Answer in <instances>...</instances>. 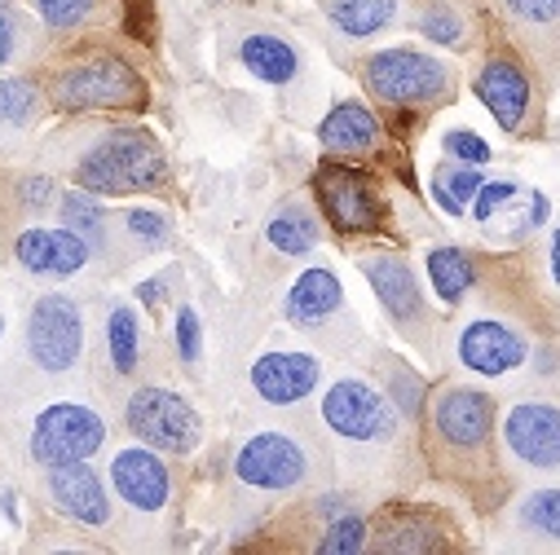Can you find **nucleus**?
<instances>
[{
    "label": "nucleus",
    "mask_w": 560,
    "mask_h": 555,
    "mask_svg": "<svg viewBox=\"0 0 560 555\" xmlns=\"http://www.w3.org/2000/svg\"><path fill=\"white\" fill-rule=\"evenodd\" d=\"M27 353L40 370L62 375L84 353V314L71 296H40L27 318Z\"/></svg>",
    "instance_id": "nucleus-11"
},
{
    "label": "nucleus",
    "mask_w": 560,
    "mask_h": 555,
    "mask_svg": "<svg viewBox=\"0 0 560 555\" xmlns=\"http://www.w3.org/2000/svg\"><path fill=\"white\" fill-rule=\"evenodd\" d=\"M547 256H551V278H556V287H560V225L551 229V251Z\"/></svg>",
    "instance_id": "nucleus-41"
},
{
    "label": "nucleus",
    "mask_w": 560,
    "mask_h": 555,
    "mask_svg": "<svg viewBox=\"0 0 560 555\" xmlns=\"http://www.w3.org/2000/svg\"><path fill=\"white\" fill-rule=\"evenodd\" d=\"M494 428L499 405L477 383H446L433 392L429 405V437L438 459L464 463L468 472H490L494 463Z\"/></svg>",
    "instance_id": "nucleus-1"
},
{
    "label": "nucleus",
    "mask_w": 560,
    "mask_h": 555,
    "mask_svg": "<svg viewBox=\"0 0 560 555\" xmlns=\"http://www.w3.org/2000/svg\"><path fill=\"white\" fill-rule=\"evenodd\" d=\"M124 420L132 437H142L151 450L164 454H190L203 437V420L195 414V405L173 388H137L128 397Z\"/></svg>",
    "instance_id": "nucleus-6"
},
{
    "label": "nucleus",
    "mask_w": 560,
    "mask_h": 555,
    "mask_svg": "<svg viewBox=\"0 0 560 555\" xmlns=\"http://www.w3.org/2000/svg\"><path fill=\"white\" fill-rule=\"evenodd\" d=\"M516 529L542 546H560V485L529 489L516 503Z\"/></svg>",
    "instance_id": "nucleus-24"
},
{
    "label": "nucleus",
    "mask_w": 560,
    "mask_h": 555,
    "mask_svg": "<svg viewBox=\"0 0 560 555\" xmlns=\"http://www.w3.org/2000/svg\"><path fill=\"white\" fill-rule=\"evenodd\" d=\"M106 353L115 362L119 375H132L137 362H142V322H137L132 309H110V322H106Z\"/></svg>",
    "instance_id": "nucleus-27"
},
{
    "label": "nucleus",
    "mask_w": 560,
    "mask_h": 555,
    "mask_svg": "<svg viewBox=\"0 0 560 555\" xmlns=\"http://www.w3.org/2000/svg\"><path fill=\"white\" fill-rule=\"evenodd\" d=\"M455 353H459V362H464L472 375L499 379V375H512L516 366L529 362V340H525V331H516V327L503 322V318H472V322L459 331Z\"/></svg>",
    "instance_id": "nucleus-13"
},
{
    "label": "nucleus",
    "mask_w": 560,
    "mask_h": 555,
    "mask_svg": "<svg viewBox=\"0 0 560 555\" xmlns=\"http://www.w3.org/2000/svg\"><path fill=\"white\" fill-rule=\"evenodd\" d=\"M508 199H516V186H512V181H486V186L477 190V199H472V203H477V221H490Z\"/></svg>",
    "instance_id": "nucleus-38"
},
{
    "label": "nucleus",
    "mask_w": 560,
    "mask_h": 555,
    "mask_svg": "<svg viewBox=\"0 0 560 555\" xmlns=\"http://www.w3.org/2000/svg\"><path fill=\"white\" fill-rule=\"evenodd\" d=\"M58 110H142L147 80L119 54H80L49 71L45 84Z\"/></svg>",
    "instance_id": "nucleus-3"
},
{
    "label": "nucleus",
    "mask_w": 560,
    "mask_h": 555,
    "mask_svg": "<svg viewBox=\"0 0 560 555\" xmlns=\"http://www.w3.org/2000/svg\"><path fill=\"white\" fill-rule=\"evenodd\" d=\"M503 14L529 36V32H542V36H560V0H499Z\"/></svg>",
    "instance_id": "nucleus-33"
},
{
    "label": "nucleus",
    "mask_w": 560,
    "mask_h": 555,
    "mask_svg": "<svg viewBox=\"0 0 560 555\" xmlns=\"http://www.w3.org/2000/svg\"><path fill=\"white\" fill-rule=\"evenodd\" d=\"M477 97L486 102V110L494 115V123L512 137H521L534 119V80L529 71L512 58V54H490L472 80Z\"/></svg>",
    "instance_id": "nucleus-12"
},
{
    "label": "nucleus",
    "mask_w": 560,
    "mask_h": 555,
    "mask_svg": "<svg viewBox=\"0 0 560 555\" xmlns=\"http://www.w3.org/2000/svg\"><path fill=\"white\" fill-rule=\"evenodd\" d=\"M0 10H10V0H0Z\"/></svg>",
    "instance_id": "nucleus-42"
},
{
    "label": "nucleus",
    "mask_w": 560,
    "mask_h": 555,
    "mask_svg": "<svg viewBox=\"0 0 560 555\" xmlns=\"http://www.w3.org/2000/svg\"><path fill=\"white\" fill-rule=\"evenodd\" d=\"M62 225L75 229L93 251H106V212H102L89 194L71 190V194L62 199Z\"/></svg>",
    "instance_id": "nucleus-28"
},
{
    "label": "nucleus",
    "mask_w": 560,
    "mask_h": 555,
    "mask_svg": "<svg viewBox=\"0 0 560 555\" xmlns=\"http://www.w3.org/2000/svg\"><path fill=\"white\" fill-rule=\"evenodd\" d=\"M97 10H102V0H36V14L54 32H80L84 23L97 19Z\"/></svg>",
    "instance_id": "nucleus-34"
},
{
    "label": "nucleus",
    "mask_w": 560,
    "mask_h": 555,
    "mask_svg": "<svg viewBox=\"0 0 560 555\" xmlns=\"http://www.w3.org/2000/svg\"><path fill=\"white\" fill-rule=\"evenodd\" d=\"M419 32H424V40L446 45V49L468 45V19H464L459 5H429L424 14H419Z\"/></svg>",
    "instance_id": "nucleus-31"
},
{
    "label": "nucleus",
    "mask_w": 560,
    "mask_h": 555,
    "mask_svg": "<svg viewBox=\"0 0 560 555\" xmlns=\"http://www.w3.org/2000/svg\"><path fill=\"white\" fill-rule=\"evenodd\" d=\"M362 84L384 106H433L451 93V71L419 49H380L362 62Z\"/></svg>",
    "instance_id": "nucleus-4"
},
{
    "label": "nucleus",
    "mask_w": 560,
    "mask_h": 555,
    "mask_svg": "<svg viewBox=\"0 0 560 555\" xmlns=\"http://www.w3.org/2000/svg\"><path fill=\"white\" fill-rule=\"evenodd\" d=\"M327 19L340 36L366 40L397 19V0H327Z\"/></svg>",
    "instance_id": "nucleus-23"
},
{
    "label": "nucleus",
    "mask_w": 560,
    "mask_h": 555,
    "mask_svg": "<svg viewBox=\"0 0 560 555\" xmlns=\"http://www.w3.org/2000/svg\"><path fill=\"white\" fill-rule=\"evenodd\" d=\"M199 353H203V327H199V314L186 305V309H177V357L186 366H195Z\"/></svg>",
    "instance_id": "nucleus-35"
},
{
    "label": "nucleus",
    "mask_w": 560,
    "mask_h": 555,
    "mask_svg": "<svg viewBox=\"0 0 560 555\" xmlns=\"http://www.w3.org/2000/svg\"><path fill=\"white\" fill-rule=\"evenodd\" d=\"M362 273H366V283L375 287L380 305L388 309V318H393L406 335H424V327H429V305H424V292H419V278H415V269L406 264V256H397V251L366 256V260H362Z\"/></svg>",
    "instance_id": "nucleus-14"
},
{
    "label": "nucleus",
    "mask_w": 560,
    "mask_h": 555,
    "mask_svg": "<svg viewBox=\"0 0 560 555\" xmlns=\"http://www.w3.org/2000/svg\"><path fill=\"white\" fill-rule=\"evenodd\" d=\"M265 238H269V247H278L283 256H305L318 243V221L301 203H292V208H283V212L269 221Z\"/></svg>",
    "instance_id": "nucleus-26"
},
{
    "label": "nucleus",
    "mask_w": 560,
    "mask_h": 555,
    "mask_svg": "<svg viewBox=\"0 0 560 555\" xmlns=\"http://www.w3.org/2000/svg\"><path fill=\"white\" fill-rule=\"evenodd\" d=\"M106 446V420L89 405L75 401H58L49 410L36 414L32 428V459L40 468H58V463H80L93 459Z\"/></svg>",
    "instance_id": "nucleus-8"
},
{
    "label": "nucleus",
    "mask_w": 560,
    "mask_h": 555,
    "mask_svg": "<svg viewBox=\"0 0 560 555\" xmlns=\"http://www.w3.org/2000/svg\"><path fill=\"white\" fill-rule=\"evenodd\" d=\"M323 379V362L314 353H265L252 366V392L265 405H301Z\"/></svg>",
    "instance_id": "nucleus-16"
},
{
    "label": "nucleus",
    "mask_w": 560,
    "mask_h": 555,
    "mask_svg": "<svg viewBox=\"0 0 560 555\" xmlns=\"http://www.w3.org/2000/svg\"><path fill=\"white\" fill-rule=\"evenodd\" d=\"M345 314V287L331 269H305L296 283L288 287V300H283V318L301 331H318L327 327L331 318Z\"/></svg>",
    "instance_id": "nucleus-19"
},
{
    "label": "nucleus",
    "mask_w": 560,
    "mask_h": 555,
    "mask_svg": "<svg viewBox=\"0 0 560 555\" xmlns=\"http://www.w3.org/2000/svg\"><path fill=\"white\" fill-rule=\"evenodd\" d=\"M481 186H486L481 173H472V168H455V164L438 168V181H433V190H438V199H442V208H446L451 216H459V212L477 199Z\"/></svg>",
    "instance_id": "nucleus-32"
},
{
    "label": "nucleus",
    "mask_w": 560,
    "mask_h": 555,
    "mask_svg": "<svg viewBox=\"0 0 560 555\" xmlns=\"http://www.w3.org/2000/svg\"><path fill=\"white\" fill-rule=\"evenodd\" d=\"M314 194L340 234H375L388 221V208H384L375 181L349 164H318Z\"/></svg>",
    "instance_id": "nucleus-10"
},
{
    "label": "nucleus",
    "mask_w": 560,
    "mask_h": 555,
    "mask_svg": "<svg viewBox=\"0 0 560 555\" xmlns=\"http://www.w3.org/2000/svg\"><path fill=\"white\" fill-rule=\"evenodd\" d=\"M36 115H40V88H36L27 75L0 80V123L27 128Z\"/></svg>",
    "instance_id": "nucleus-29"
},
{
    "label": "nucleus",
    "mask_w": 560,
    "mask_h": 555,
    "mask_svg": "<svg viewBox=\"0 0 560 555\" xmlns=\"http://www.w3.org/2000/svg\"><path fill=\"white\" fill-rule=\"evenodd\" d=\"M446 151H451L459 164H490V155H494L472 128H455V132H446Z\"/></svg>",
    "instance_id": "nucleus-36"
},
{
    "label": "nucleus",
    "mask_w": 560,
    "mask_h": 555,
    "mask_svg": "<svg viewBox=\"0 0 560 555\" xmlns=\"http://www.w3.org/2000/svg\"><path fill=\"white\" fill-rule=\"evenodd\" d=\"M371 546V524L353 511H340L327 520L323 538H318V551L323 555H353V551H366Z\"/></svg>",
    "instance_id": "nucleus-30"
},
{
    "label": "nucleus",
    "mask_w": 560,
    "mask_h": 555,
    "mask_svg": "<svg viewBox=\"0 0 560 555\" xmlns=\"http://www.w3.org/2000/svg\"><path fill=\"white\" fill-rule=\"evenodd\" d=\"M49 498L58 503L62 516L89 524V529H106L110 524V498L102 476L80 459V463H58L49 468Z\"/></svg>",
    "instance_id": "nucleus-17"
},
{
    "label": "nucleus",
    "mask_w": 560,
    "mask_h": 555,
    "mask_svg": "<svg viewBox=\"0 0 560 555\" xmlns=\"http://www.w3.org/2000/svg\"><path fill=\"white\" fill-rule=\"evenodd\" d=\"M124 229L132 238H142V243H164L168 238V221L160 212H128L124 216Z\"/></svg>",
    "instance_id": "nucleus-37"
},
{
    "label": "nucleus",
    "mask_w": 560,
    "mask_h": 555,
    "mask_svg": "<svg viewBox=\"0 0 560 555\" xmlns=\"http://www.w3.org/2000/svg\"><path fill=\"white\" fill-rule=\"evenodd\" d=\"M429 278H433V287L446 305H459L477 283V264L459 247H433L429 251Z\"/></svg>",
    "instance_id": "nucleus-25"
},
{
    "label": "nucleus",
    "mask_w": 560,
    "mask_h": 555,
    "mask_svg": "<svg viewBox=\"0 0 560 555\" xmlns=\"http://www.w3.org/2000/svg\"><path fill=\"white\" fill-rule=\"evenodd\" d=\"M19 49V19L10 10H0V67H5Z\"/></svg>",
    "instance_id": "nucleus-39"
},
{
    "label": "nucleus",
    "mask_w": 560,
    "mask_h": 555,
    "mask_svg": "<svg viewBox=\"0 0 560 555\" xmlns=\"http://www.w3.org/2000/svg\"><path fill=\"white\" fill-rule=\"evenodd\" d=\"M49 199H54V181H45V177H27V181H23V203H27V208L40 212Z\"/></svg>",
    "instance_id": "nucleus-40"
},
{
    "label": "nucleus",
    "mask_w": 560,
    "mask_h": 555,
    "mask_svg": "<svg viewBox=\"0 0 560 555\" xmlns=\"http://www.w3.org/2000/svg\"><path fill=\"white\" fill-rule=\"evenodd\" d=\"M238 58H243V67L256 75V80H265V84H292L296 80V49L283 40V36H269V32H252V36H243V45H238Z\"/></svg>",
    "instance_id": "nucleus-22"
},
{
    "label": "nucleus",
    "mask_w": 560,
    "mask_h": 555,
    "mask_svg": "<svg viewBox=\"0 0 560 555\" xmlns=\"http://www.w3.org/2000/svg\"><path fill=\"white\" fill-rule=\"evenodd\" d=\"M110 485H115V494H119L132 511H142V516L164 511L168 498H173V472H168V463H164L155 450H147V446H128V450L115 454V463H110Z\"/></svg>",
    "instance_id": "nucleus-15"
},
{
    "label": "nucleus",
    "mask_w": 560,
    "mask_h": 555,
    "mask_svg": "<svg viewBox=\"0 0 560 555\" xmlns=\"http://www.w3.org/2000/svg\"><path fill=\"white\" fill-rule=\"evenodd\" d=\"M503 450L516 468L538 472V476H560V405L529 397L508 405L503 414Z\"/></svg>",
    "instance_id": "nucleus-9"
},
{
    "label": "nucleus",
    "mask_w": 560,
    "mask_h": 555,
    "mask_svg": "<svg viewBox=\"0 0 560 555\" xmlns=\"http://www.w3.org/2000/svg\"><path fill=\"white\" fill-rule=\"evenodd\" d=\"M75 177L89 194H137L168 181V160L151 132L115 128L89 146V155L75 164Z\"/></svg>",
    "instance_id": "nucleus-2"
},
{
    "label": "nucleus",
    "mask_w": 560,
    "mask_h": 555,
    "mask_svg": "<svg viewBox=\"0 0 560 555\" xmlns=\"http://www.w3.org/2000/svg\"><path fill=\"white\" fill-rule=\"evenodd\" d=\"M375 533L380 538H371V542L384 546V551H446L451 546L442 538V524L433 520V511H419V507L384 516V524Z\"/></svg>",
    "instance_id": "nucleus-21"
},
{
    "label": "nucleus",
    "mask_w": 560,
    "mask_h": 555,
    "mask_svg": "<svg viewBox=\"0 0 560 555\" xmlns=\"http://www.w3.org/2000/svg\"><path fill=\"white\" fill-rule=\"evenodd\" d=\"M323 424L349 446H393L397 441V410L366 379H340L323 397Z\"/></svg>",
    "instance_id": "nucleus-5"
},
{
    "label": "nucleus",
    "mask_w": 560,
    "mask_h": 555,
    "mask_svg": "<svg viewBox=\"0 0 560 555\" xmlns=\"http://www.w3.org/2000/svg\"><path fill=\"white\" fill-rule=\"evenodd\" d=\"M0 335H5V318H0Z\"/></svg>",
    "instance_id": "nucleus-43"
},
{
    "label": "nucleus",
    "mask_w": 560,
    "mask_h": 555,
    "mask_svg": "<svg viewBox=\"0 0 560 555\" xmlns=\"http://www.w3.org/2000/svg\"><path fill=\"white\" fill-rule=\"evenodd\" d=\"M318 142L331 155H366L380 142V123L362 102H340L323 123H318Z\"/></svg>",
    "instance_id": "nucleus-20"
},
{
    "label": "nucleus",
    "mask_w": 560,
    "mask_h": 555,
    "mask_svg": "<svg viewBox=\"0 0 560 555\" xmlns=\"http://www.w3.org/2000/svg\"><path fill=\"white\" fill-rule=\"evenodd\" d=\"M310 468H314V459H310L305 441L292 437V433H278V428L247 437L238 446V454H234L238 485L260 489V494H292V489H301L310 481Z\"/></svg>",
    "instance_id": "nucleus-7"
},
{
    "label": "nucleus",
    "mask_w": 560,
    "mask_h": 555,
    "mask_svg": "<svg viewBox=\"0 0 560 555\" xmlns=\"http://www.w3.org/2000/svg\"><path fill=\"white\" fill-rule=\"evenodd\" d=\"M19 264L27 273H40V278H71L89 264L93 247L75 234V229H27L19 234V247H14Z\"/></svg>",
    "instance_id": "nucleus-18"
}]
</instances>
